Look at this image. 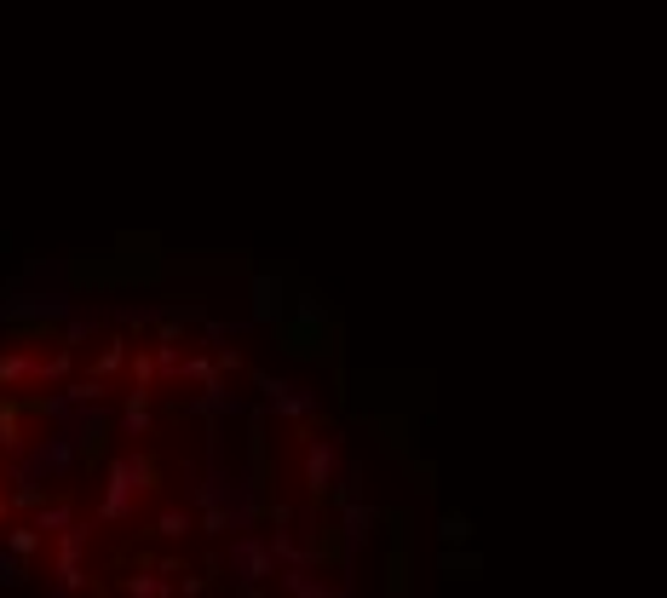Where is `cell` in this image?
<instances>
[{
	"mask_svg": "<svg viewBox=\"0 0 667 598\" xmlns=\"http://www.w3.org/2000/svg\"><path fill=\"white\" fill-rule=\"evenodd\" d=\"M190 501H196V512H202V535H248L253 529V518H259V495H253L248 483L236 478L225 466V455H219V437H213V460H207V472H202V483L190 489Z\"/></svg>",
	"mask_w": 667,
	"mask_h": 598,
	"instance_id": "6da1fadb",
	"label": "cell"
},
{
	"mask_svg": "<svg viewBox=\"0 0 667 598\" xmlns=\"http://www.w3.org/2000/svg\"><path fill=\"white\" fill-rule=\"evenodd\" d=\"M156 489V460L150 455H115L110 472H104V501H98V518L104 524H121L138 506V495Z\"/></svg>",
	"mask_w": 667,
	"mask_h": 598,
	"instance_id": "7a4b0ae2",
	"label": "cell"
},
{
	"mask_svg": "<svg viewBox=\"0 0 667 598\" xmlns=\"http://www.w3.org/2000/svg\"><path fill=\"white\" fill-rule=\"evenodd\" d=\"M248 380L265 397V414H282V420H317L322 414V397L311 386H299V380H282L271 368H248Z\"/></svg>",
	"mask_w": 667,
	"mask_h": 598,
	"instance_id": "3957f363",
	"label": "cell"
},
{
	"mask_svg": "<svg viewBox=\"0 0 667 598\" xmlns=\"http://www.w3.org/2000/svg\"><path fill=\"white\" fill-rule=\"evenodd\" d=\"M69 311H75V299L64 294V288H52V294H46V288H6V294H0V328H6V322H58V317H69Z\"/></svg>",
	"mask_w": 667,
	"mask_h": 598,
	"instance_id": "277c9868",
	"label": "cell"
},
{
	"mask_svg": "<svg viewBox=\"0 0 667 598\" xmlns=\"http://www.w3.org/2000/svg\"><path fill=\"white\" fill-rule=\"evenodd\" d=\"M75 437L64 432V426H58V432L52 437H41V443H35V449H29V455L18 460V483H46V478H64L69 466H75Z\"/></svg>",
	"mask_w": 667,
	"mask_h": 598,
	"instance_id": "5b68a950",
	"label": "cell"
},
{
	"mask_svg": "<svg viewBox=\"0 0 667 598\" xmlns=\"http://www.w3.org/2000/svg\"><path fill=\"white\" fill-rule=\"evenodd\" d=\"M322 334H328V305H322V294H299L294 322H282V340H288V351L317 357V351H328V345H322Z\"/></svg>",
	"mask_w": 667,
	"mask_h": 598,
	"instance_id": "8992f818",
	"label": "cell"
},
{
	"mask_svg": "<svg viewBox=\"0 0 667 598\" xmlns=\"http://www.w3.org/2000/svg\"><path fill=\"white\" fill-rule=\"evenodd\" d=\"M265 575H276L265 535H236V541H230V581H236L242 593H253V587H259Z\"/></svg>",
	"mask_w": 667,
	"mask_h": 598,
	"instance_id": "52a82bcc",
	"label": "cell"
},
{
	"mask_svg": "<svg viewBox=\"0 0 667 598\" xmlns=\"http://www.w3.org/2000/svg\"><path fill=\"white\" fill-rule=\"evenodd\" d=\"M92 524H69L64 541H58V581H52V598H69L87 587V570H81V552H87Z\"/></svg>",
	"mask_w": 667,
	"mask_h": 598,
	"instance_id": "ba28073f",
	"label": "cell"
},
{
	"mask_svg": "<svg viewBox=\"0 0 667 598\" xmlns=\"http://www.w3.org/2000/svg\"><path fill=\"white\" fill-rule=\"evenodd\" d=\"M340 443L334 437H311L305 443V489H311V501H322L328 489H334V478H340Z\"/></svg>",
	"mask_w": 667,
	"mask_h": 598,
	"instance_id": "9c48e42d",
	"label": "cell"
},
{
	"mask_svg": "<svg viewBox=\"0 0 667 598\" xmlns=\"http://www.w3.org/2000/svg\"><path fill=\"white\" fill-rule=\"evenodd\" d=\"M248 299H253V311H248V328H276V322L288 317V294H282V276L276 271H259L248 282Z\"/></svg>",
	"mask_w": 667,
	"mask_h": 598,
	"instance_id": "30bf717a",
	"label": "cell"
},
{
	"mask_svg": "<svg viewBox=\"0 0 667 598\" xmlns=\"http://www.w3.org/2000/svg\"><path fill=\"white\" fill-rule=\"evenodd\" d=\"M58 426L75 437V455H87V460H98L104 455V443H110V414L104 409H69Z\"/></svg>",
	"mask_w": 667,
	"mask_h": 598,
	"instance_id": "8fae6325",
	"label": "cell"
},
{
	"mask_svg": "<svg viewBox=\"0 0 667 598\" xmlns=\"http://www.w3.org/2000/svg\"><path fill=\"white\" fill-rule=\"evenodd\" d=\"M190 414H202V420H230V414H242V397L230 391V380L225 374H213V380H202V391L190 397Z\"/></svg>",
	"mask_w": 667,
	"mask_h": 598,
	"instance_id": "7c38bea8",
	"label": "cell"
},
{
	"mask_svg": "<svg viewBox=\"0 0 667 598\" xmlns=\"http://www.w3.org/2000/svg\"><path fill=\"white\" fill-rule=\"evenodd\" d=\"M282 575V598H345L351 593V581H322L317 570H305V564H288V570H276Z\"/></svg>",
	"mask_w": 667,
	"mask_h": 598,
	"instance_id": "4fadbf2b",
	"label": "cell"
},
{
	"mask_svg": "<svg viewBox=\"0 0 667 598\" xmlns=\"http://www.w3.org/2000/svg\"><path fill=\"white\" fill-rule=\"evenodd\" d=\"M380 506H368V501H345L340 506V529H345V547H363V541H374V529H380Z\"/></svg>",
	"mask_w": 667,
	"mask_h": 598,
	"instance_id": "5bb4252c",
	"label": "cell"
},
{
	"mask_svg": "<svg viewBox=\"0 0 667 598\" xmlns=\"http://www.w3.org/2000/svg\"><path fill=\"white\" fill-rule=\"evenodd\" d=\"M29 581H35V564H23V558H12V552L0 547V598L29 587Z\"/></svg>",
	"mask_w": 667,
	"mask_h": 598,
	"instance_id": "9a60e30c",
	"label": "cell"
},
{
	"mask_svg": "<svg viewBox=\"0 0 667 598\" xmlns=\"http://www.w3.org/2000/svg\"><path fill=\"white\" fill-rule=\"evenodd\" d=\"M121 598H179V593H173L161 575H127V581H121Z\"/></svg>",
	"mask_w": 667,
	"mask_h": 598,
	"instance_id": "2e32d148",
	"label": "cell"
},
{
	"mask_svg": "<svg viewBox=\"0 0 667 598\" xmlns=\"http://www.w3.org/2000/svg\"><path fill=\"white\" fill-rule=\"evenodd\" d=\"M18 380H41V363L12 351V357H0V386H18Z\"/></svg>",
	"mask_w": 667,
	"mask_h": 598,
	"instance_id": "e0dca14e",
	"label": "cell"
},
{
	"mask_svg": "<svg viewBox=\"0 0 667 598\" xmlns=\"http://www.w3.org/2000/svg\"><path fill=\"white\" fill-rule=\"evenodd\" d=\"M190 529H196V518H190L184 506H167V512L156 518V535H161V541H184Z\"/></svg>",
	"mask_w": 667,
	"mask_h": 598,
	"instance_id": "ac0fdd59",
	"label": "cell"
},
{
	"mask_svg": "<svg viewBox=\"0 0 667 598\" xmlns=\"http://www.w3.org/2000/svg\"><path fill=\"white\" fill-rule=\"evenodd\" d=\"M0 547L12 552V558H23V564H35V552H41V535H35V529H6V535H0Z\"/></svg>",
	"mask_w": 667,
	"mask_h": 598,
	"instance_id": "d6986e66",
	"label": "cell"
},
{
	"mask_svg": "<svg viewBox=\"0 0 667 598\" xmlns=\"http://www.w3.org/2000/svg\"><path fill=\"white\" fill-rule=\"evenodd\" d=\"M69 524H75L69 501H52V506H41V518H35V535L46 541V529H69Z\"/></svg>",
	"mask_w": 667,
	"mask_h": 598,
	"instance_id": "ffe728a7",
	"label": "cell"
},
{
	"mask_svg": "<svg viewBox=\"0 0 667 598\" xmlns=\"http://www.w3.org/2000/svg\"><path fill=\"white\" fill-rule=\"evenodd\" d=\"M121 426H127V432H150V397H144V391H133V397H127Z\"/></svg>",
	"mask_w": 667,
	"mask_h": 598,
	"instance_id": "44dd1931",
	"label": "cell"
},
{
	"mask_svg": "<svg viewBox=\"0 0 667 598\" xmlns=\"http://www.w3.org/2000/svg\"><path fill=\"white\" fill-rule=\"evenodd\" d=\"M437 535H443V547H455V541H472V518H460V512H449V518L437 524Z\"/></svg>",
	"mask_w": 667,
	"mask_h": 598,
	"instance_id": "7402d4cb",
	"label": "cell"
},
{
	"mask_svg": "<svg viewBox=\"0 0 667 598\" xmlns=\"http://www.w3.org/2000/svg\"><path fill=\"white\" fill-rule=\"evenodd\" d=\"M121 357H127V351H121V340L104 345V351H98V363H92V380H110L115 368H121Z\"/></svg>",
	"mask_w": 667,
	"mask_h": 598,
	"instance_id": "603a6c76",
	"label": "cell"
},
{
	"mask_svg": "<svg viewBox=\"0 0 667 598\" xmlns=\"http://www.w3.org/2000/svg\"><path fill=\"white\" fill-rule=\"evenodd\" d=\"M437 564H443L449 575H460V570H478V558H472V552H455V547H443V558H437Z\"/></svg>",
	"mask_w": 667,
	"mask_h": 598,
	"instance_id": "cb8c5ba5",
	"label": "cell"
},
{
	"mask_svg": "<svg viewBox=\"0 0 667 598\" xmlns=\"http://www.w3.org/2000/svg\"><path fill=\"white\" fill-rule=\"evenodd\" d=\"M236 368H248V357H242L236 345H219V363H213V374H236Z\"/></svg>",
	"mask_w": 667,
	"mask_h": 598,
	"instance_id": "d4e9b609",
	"label": "cell"
},
{
	"mask_svg": "<svg viewBox=\"0 0 667 598\" xmlns=\"http://www.w3.org/2000/svg\"><path fill=\"white\" fill-rule=\"evenodd\" d=\"M92 328H98V311H92V317H69V334H64V345H81L92 334Z\"/></svg>",
	"mask_w": 667,
	"mask_h": 598,
	"instance_id": "484cf974",
	"label": "cell"
},
{
	"mask_svg": "<svg viewBox=\"0 0 667 598\" xmlns=\"http://www.w3.org/2000/svg\"><path fill=\"white\" fill-rule=\"evenodd\" d=\"M179 374H184V380H196V386H202V380H213V363H207V357H190V363H179Z\"/></svg>",
	"mask_w": 667,
	"mask_h": 598,
	"instance_id": "4316f807",
	"label": "cell"
},
{
	"mask_svg": "<svg viewBox=\"0 0 667 598\" xmlns=\"http://www.w3.org/2000/svg\"><path fill=\"white\" fill-rule=\"evenodd\" d=\"M133 380H138V391H144V386H150V380H156V363H150L144 351H138V357H133Z\"/></svg>",
	"mask_w": 667,
	"mask_h": 598,
	"instance_id": "83f0119b",
	"label": "cell"
},
{
	"mask_svg": "<svg viewBox=\"0 0 667 598\" xmlns=\"http://www.w3.org/2000/svg\"><path fill=\"white\" fill-rule=\"evenodd\" d=\"M12 501H18V506H41V483H18V489H12Z\"/></svg>",
	"mask_w": 667,
	"mask_h": 598,
	"instance_id": "f1b7e54d",
	"label": "cell"
},
{
	"mask_svg": "<svg viewBox=\"0 0 667 598\" xmlns=\"http://www.w3.org/2000/svg\"><path fill=\"white\" fill-rule=\"evenodd\" d=\"M0 518H6V495H0Z\"/></svg>",
	"mask_w": 667,
	"mask_h": 598,
	"instance_id": "f546056e",
	"label": "cell"
},
{
	"mask_svg": "<svg viewBox=\"0 0 667 598\" xmlns=\"http://www.w3.org/2000/svg\"><path fill=\"white\" fill-rule=\"evenodd\" d=\"M6 598H18V593H6Z\"/></svg>",
	"mask_w": 667,
	"mask_h": 598,
	"instance_id": "4dcf8cb0",
	"label": "cell"
}]
</instances>
